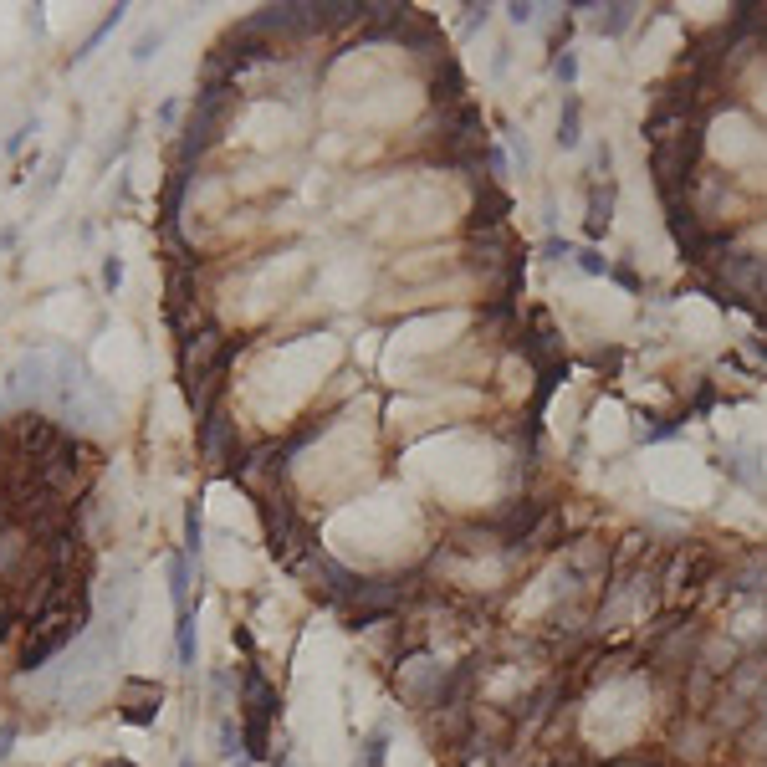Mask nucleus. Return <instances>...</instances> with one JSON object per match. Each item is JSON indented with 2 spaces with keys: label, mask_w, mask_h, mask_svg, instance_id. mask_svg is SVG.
Returning a JSON list of instances; mask_svg holds the SVG:
<instances>
[{
  "label": "nucleus",
  "mask_w": 767,
  "mask_h": 767,
  "mask_svg": "<svg viewBox=\"0 0 767 767\" xmlns=\"http://www.w3.org/2000/svg\"><path fill=\"white\" fill-rule=\"evenodd\" d=\"M225 93H231L225 82H205V93L195 98L190 128H185V139H179V169H190V164L215 144V128H220V118H225Z\"/></svg>",
  "instance_id": "nucleus-1"
},
{
  "label": "nucleus",
  "mask_w": 767,
  "mask_h": 767,
  "mask_svg": "<svg viewBox=\"0 0 767 767\" xmlns=\"http://www.w3.org/2000/svg\"><path fill=\"white\" fill-rule=\"evenodd\" d=\"M57 353H31V358H21V364L11 369V379H6V404H16V410L26 415L31 404H41L52 389H57Z\"/></svg>",
  "instance_id": "nucleus-2"
},
{
  "label": "nucleus",
  "mask_w": 767,
  "mask_h": 767,
  "mask_svg": "<svg viewBox=\"0 0 767 767\" xmlns=\"http://www.w3.org/2000/svg\"><path fill=\"white\" fill-rule=\"evenodd\" d=\"M399 599H404V583H399V578H358V589H353L343 604H348L353 624H374V619L389 614Z\"/></svg>",
  "instance_id": "nucleus-3"
},
{
  "label": "nucleus",
  "mask_w": 767,
  "mask_h": 767,
  "mask_svg": "<svg viewBox=\"0 0 767 767\" xmlns=\"http://www.w3.org/2000/svg\"><path fill=\"white\" fill-rule=\"evenodd\" d=\"M36 537H31V527H21V522H6L0 527V583H21L26 573H31V558H36Z\"/></svg>",
  "instance_id": "nucleus-4"
},
{
  "label": "nucleus",
  "mask_w": 767,
  "mask_h": 767,
  "mask_svg": "<svg viewBox=\"0 0 767 767\" xmlns=\"http://www.w3.org/2000/svg\"><path fill=\"white\" fill-rule=\"evenodd\" d=\"M164 706V691L154 681H139V675H128V681L118 686V716L128 721V727H154V716Z\"/></svg>",
  "instance_id": "nucleus-5"
},
{
  "label": "nucleus",
  "mask_w": 767,
  "mask_h": 767,
  "mask_svg": "<svg viewBox=\"0 0 767 767\" xmlns=\"http://www.w3.org/2000/svg\"><path fill=\"white\" fill-rule=\"evenodd\" d=\"M767 691V655H747L727 670V696L737 701H757Z\"/></svg>",
  "instance_id": "nucleus-6"
},
{
  "label": "nucleus",
  "mask_w": 767,
  "mask_h": 767,
  "mask_svg": "<svg viewBox=\"0 0 767 767\" xmlns=\"http://www.w3.org/2000/svg\"><path fill=\"white\" fill-rule=\"evenodd\" d=\"M721 471H727V481H737V486H762V466L752 456V445H727L721 450Z\"/></svg>",
  "instance_id": "nucleus-7"
},
{
  "label": "nucleus",
  "mask_w": 767,
  "mask_h": 767,
  "mask_svg": "<svg viewBox=\"0 0 767 767\" xmlns=\"http://www.w3.org/2000/svg\"><path fill=\"white\" fill-rule=\"evenodd\" d=\"M225 445H231V420H225L220 410H210V415L200 420V456H205L210 466H220V461H225Z\"/></svg>",
  "instance_id": "nucleus-8"
},
{
  "label": "nucleus",
  "mask_w": 767,
  "mask_h": 767,
  "mask_svg": "<svg viewBox=\"0 0 767 767\" xmlns=\"http://www.w3.org/2000/svg\"><path fill=\"white\" fill-rule=\"evenodd\" d=\"M691 650H696V629H670V635L650 650V660L655 665H675V660H691Z\"/></svg>",
  "instance_id": "nucleus-9"
},
{
  "label": "nucleus",
  "mask_w": 767,
  "mask_h": 767,
  "mask_svg": "<svg viewBox=\"0 0 767 767\" xmlns=\"http://www.w3.org/2000/svg\"><path fill=\"white\" fill-rule=\"evenodd\" d=\"M169 599H174V614H190V558L185 553L169 558Z\"/></svg>",
  "instance_id": "nucleus-10"
},
{
  "label": "nucleus",
  "mask_w": 767,
  "mask_h": 767,
  "mask_svg": "<svg viewBox=\"0 0 767 767\" xmlns=\"http://www.w3.org/2000/svg\"><path fill=\"white\" fill-rule=\"evenodd\" d=\"M195 650H200L195 614H179V619H174V655H179V670H195Z\"/></svg>",
  "instance_id": "nucleus-11"
},
{
  "label": "nucleus",
  "mask_w": 767,
  "mask_h": 767,
  "mask_svg": "<svg viewBox=\"0 0 767 767\" xmlns=\"http://www.w3.org/2000/svg\"><path fill=\"white\" fill-rule=\"evenodd\" d=\"M578 144H583V108L568 93L563 98V113H558V149H578Z\"/></svg>",
  "instance_id": "nucleus-12"
},
{
  "label": "nucleus",
  "mask_w": 767,
  "mask_h": 767,
  "mask_svg": "<svg viewBox=\"0 0 767 767\" xmlns=\"http://www.w3.org/2000/svg\"><path fill=\"white\" fill-rule=\"evenodd\" d=\"M123 16H128V6H113V11H108V16H103V21H98V26H93V31H87V41H82V47H77V52H72V62H87V57H93V52H98V47H103V41H108V36H113V26H118V21H123Z\"/></svg>",
  "instance_id": "nucleus-13"
},
{
  "label": "nucleus",
  "mask_w": 767,
  "mask_h": 767,
  "mask_svg": "<svg viewBox=\"0 0 767 767\" xmlns=\"http://www.w3.org/2000/svg\"><path fill=\"white\" fill-rule=\"evenodd\" d=\"M742 742H747V752H767V691L757 696V711H752V721H747Z\"/></svg>",
  "instance_id": "nucleus-14"
},
{
  "label": "nucleus",
  "mask_w": 767,
  "mask_h": 767,
  "mask_svg": "<svg viewBox=\"0 0 767 767\" xmlns=\"http://www.w3.org/2000/svg\"><path fill=\"white\" fill-rule=\"evenodd\" d=\"M629 21H635V6H604V16H599V31H604V36H619Z\"/></svg>",
  "instance_id": "nucleus-15"
},
{
  "label": "nucleus",
  "mask_w": 767,
  "mask_h": 767,
  "mask_svg": "<svg viewBox=\"0 0 767 767\" xmlns=\"http://www.w3.org/2000/svg\"><path fill=\"white\" fill-rule=\"evenodd\" d=\"M200 537H205V522H200V502H190V512H185V548H190V558H200Z\"/></svg>",
  "instance_id": "nucleus-16"
},
{
  "label": "nucleus",
  "mask_w": 767,
  "mask_h": 767,
  "mask_svg": "<svg viewBox=\"0 0 767 767\" xmlns=\"http://www.w3.org/2000/svg\"><path fill=\"white\" fill-rule=\"evenodd\" d=\"M553 77H558L563 87H573V77H578V52H573V47H563V52L553 57Z\"/></svg>",
  "instance_id": "nucleus-17"
},
{
  "label": "nucleus",
  "mask_w": 767,
  "mask_h": 767,
  "mask_svg": "<svg viewBox=\"0 0 767 767\" xmlns=\"http://www.w3.org/2000/svg\"><path fill=\"white\" fill-rule=\"evenodd\" d=\"M159 41H164V31H144L139 47H133V62H149V57L159 52Z\"/></svg>",
  "instance_id": "nucleus-18"
},
{
  "label": "nucleus",
  "mask_w": 767,
  "mask_h": 767,
  "mask_svg": "<svg viewBox=\"0 0 767 767\" xmlns=\"http://www.w3.org/2000/svg\"><path fill=\"white\" fill-rule=\"evenodd\" d=\"M241 737H236V721H220V757H236Z\"/></svg>",
  "instance_id": "nucleus-19"
},
{
  "label": "nucleus",
  "mask_w": 767,
  "mask_h": 767,
  "mask_svg": "<svg viewBox=\"0 0 767 767\" xmlns=\"http://www.w3.org/2000/svg\"><path fill=\"white\" fill-rule=\"evenodd\" d=\"M103 287H108V292H118V287H123V261H118V256H108V261H103Z\"/></svg>",
  "instance_id": "nucleus-20"
},
{
  "label": "nucleus",
  "mask_w": 767,
  "mask_h": 767,
  "mask_svg": "<svg viewBox=\"0 0 767 767\" xmlns=\"http://www.w3.org/2000/svg\"><path fill=\"white\" fill-rule=\"evenodd\" d=\"M16 737H21V727H16V721H0V762H6V757H11Z\"/></svg>",
  "instance_id": "nucleus-21"
},
{
  "label": "nucleus",
  "mask_w": 767,
  "mask_h": 767,
  "mask_svg": "<svg viewBox=\"0 0 767 767\" xmlns=\"http://www.w3.org/2000/svg\"><path fill=\"white\" fill-rule=\"evenodd\" d=\"M379 762H384V732H374L364 742V767H379Z\"/></svg>",
  "instance_id": "nucleus-22"
},
{
  "label": "nucleus",
  "mask_w": 767,
  "mask_h": 767,
  "mask_svg": "<svg viewBox=\"0 0 767 767\" xmlns=\"http://www.w3.org/2000/svg\"><path fill=\"white\" fill-rule=\"evenodd\" d=\"M31 133H36V118H31V123H21V128L11 133V139H6V154H21V149H26V139H31Z\"/></svg>",
  "instance_id": "nucleus-23"
},
{
  "label": "nucleus",
  "mask_w": 767,
  "mask_h": 767,
  "mask_svg": "<svg viewBox=\"0 0 767 767\" xmlns=\"http://www.w3.org/2000/svg\"><path fill=\"white\" fill-rule=\"evenodd\" d=\"M578 266H583V272H604V256L583 246V251H578Z\"/></svg>",
  "instance_id": "nucleus-24"
},
{
  "label": "nucleus",
  "mask_w": 767,
  "mask_h": 767,
  "mask_svg": "<svg viewBox=\"0 0 767 767\" xmlns=\"http://www.w3.org/2000/svg\"><path fill=\"white\" fill-rule=\"evenodd\" d=\"M507 16H512V21H517V26H527V21H532V16H537V6H507Z\"/></svg>",
  "instance_id": "nucleus-25"
},
{
  "label": "nucleus",
  "mask_w": 767,
  "mask_h": 767,
  "mask_svg": "<svg viewBox=\"0 0 767 767\" xmlns=\"http://www.w3.org/2000/svg\"><path fill=\"white\" fill-rule=\"evenodd\" d=\"M16 236H21L16 225H6V231H0V251H11V246H16Z\"/></svg>",
  "instance_id": "nucleus-26"
},
{
  "label": "nucleus",
  "mask_w": 767,
  "mask_h": 767,
  "mask_svg": "<svg viewBox=\"0 0 767 767\" xmlns=\"http://www.w3.org/2000/svg\"><path fill=\"white\" fill-rule=\"evenodd\" d=\"M174 118H179V103H174V98H169V103H164V108H159V123H174Z\"/></svg>",
  "instance_id": "nucleus-27"
},
{
  "label": "nucleus",
  "mask_w": 767,
  "mask_h": 767,
  "mask_svg": "<svg viewBox=\"0 0 767 767\" xmlns=\"http://www.w3.org/2000/svg\"><path fill=\"white\" fill-rule=\"evenodd\" d=\"M179 767H195V757H179Z\"/></svg>",
  "instance_id": "nucleus-28"
},
{
  "label": "nucleus",
  "mask_w": 767,
  "mask_h": 767,
  "mask_svg": "<svg viewBox=\"0 0 767 767\" xmlns=\"http://www.w3.org/2000/svg\"><path fill=\"white\" fill-rule=\"evenodd\" d=\"M108 767H128V762H108Z\"/></svg>",
  "instance_id": "nucleus-29"
}]
</instances>
